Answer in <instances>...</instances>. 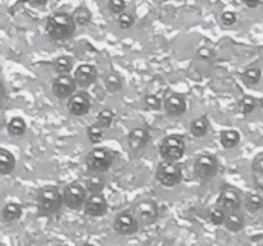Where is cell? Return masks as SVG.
<instances>
[{
    "instance_id": "cell-1",
    "label": "cell",
    "mask_w": 263,
    "mask_h": 246,
    "mask_svg": "<svg viewBox=\"0 0 263 246\" xmlns=\"http://www.w3.org/2000/svg\"><path fill=\"white\" fill-rule=\"evenodd\" d=\"M77 25L72 14L66 12L53 13L48 17L45 23V31L49 38L57 43L69 40L76 32Z\"/></svg>"
},
{
    "instance_id": "cell-2",
    "label": "cell",
    "mask_w": 263,
    "mask_h": 246,
    "mask_svg": "<svg viewBox=\"0 0 263 246\" xmlns=\"http://www.w3.org/2000/svg\"><path fill=\"white\" fill-rule=\"evenodd\" d=\"M63 196L61 190L53 184H48L39 190L36 195V209L40 217H51L62 209Z\"/></svg>"
},
{
    "instance_id": "cell-3",
    "label": "cell",
    "mask_w": 263,
    "mask_h": 246,
    "mask_svg": "<svg viewBox=\"0 0 263 246\" xmlns=\"http://www.w3.org/2000/svg\"><path fill=\"white\" fill-rule=\"evenodd\" d=\"M186 151V140L181 133L167 135L159 144V155L162 160L179 161Z\"/></svg>"
},
{
    "instance_id": "cell-4",
    "label": "cell",
    "mask_w": 263,
    "mask_h": 246,
    "mask_svg": "<svg viewBox=\"0 0 263 246\" xmlns=\"http://www.w3.org/2000/svg\"><path fill=\"white\" fill-rule=\"evenodd\" d=\"M115 163V154L108 148H98L91 149L87 153L85 164L90 173H105L109 171L110 167Z\"/></svg>"
},
{
    "instance_id": "cell-5",
    "label": "cell",
    "mask_w": 263,
    "mask_h": 246,
    "mask_svg": "<svg viewBox=\"0 0 263 246\" xmlns=\"http://www.w3.org/2000/svg\"><path fill=\"white\" fill-rule=\"evenodd\" d=\"M156 179L162 187L174 189L182 181V168L179 161L161 160L156 169Z\"/></svg>"
},
{
    "instance_id": "cell-6",
    "label": "cell",
    "mask_w": 263,
    "mask_h": 246,
    "mask_svg": "<svg viewBox=\"0 0 263 246\" xmlns=\"http://www.w3.org/2000/svg\"><path fill=\"white\" fill-rule=\"evenodd\" d=\"M130 212L138 220L139 225L148 227L157 222L159 217V207L157 201L152 199H141L134 202L130 208Z\"/></svg>"
},
{
    "instance_id": "cell-7",
    "label": "cell",
    "mask_w": 263,
    "mask_h": 246,
    "mask_svg": "<svg viewBox=\"0 0 263 246\" xmlns=\"http://www.w3.org/2000/svg\"><path fill=\"white\" fill-rule=\"evenodd\" d=\"M218 172V159L212 153H202L194 160V173L202 182L215 178Z\"/></svg>"
},
{
    "instance_id": "cell-8",
    "label": "cell",
    "mask_w": 263,
    "mask_h": 246,
    "mask_svg": "<svg viewBox=\"0 0 263 246\" xmlns=\"http://www.w3.org/2000/svg\"><path fill=\"white\" fill-rule=\"evenodd\" d=\"M62 196H63V205L67 209L80 210L84 208L89 192L86 191L84 184L79 183V182H71L64 186Z\"/></svg>"
},
{
    "instance_id": "cell-9",
    "label": "cell",
    "mask_w": 263,
    "mask_h": 246,
    "mask_svg": "<svg viewBox=\"0 0 263 246\" xmlns=\"http://www.w3.org/2000/svg\"><path fill=\"white\" fill-rule=\"evenodd\" d=\"M243 204V197H241L240 191L230 184H225L221 187L220 194H218L217 200H216V207L228 212L233 210H239Z\"/></svg>"
},
{
    "instance_id": "cell-10",
    "label": "cell",
    "mask_w": 263,
    "mask_h": 246,
    "mask_svg": "<svg viewBox=\"0 0 263 246\" xmlns=\"http://www.w3.org/2000/svg\"><path fill=\"white\" fill-rule=\"evenodd\" d=\"M76 79L71 73L57 74L55 78L51 82V91L54 96L59 100H68L77 90Z\"/></svg>"
},
{
    "instance_id": "cell-11",
    "label": "cell",
    "mask_w": 263,
    "mask_h": 246,
    "mask_svg": "<svg viewBox=\"0 0 263 246\" xmlns=\"http://www.w3.org/2000/svg\"><path fill=\"white\" fill-rule=\"evenodd\" d=\"M139 228H140V225H139L138 220L134 217L133 213L130 212V209L120 212L113 219V230L120 236L135 235Z\"/></svg>"
},
{
    "instance_id": "cell-12",
    "label": "cell",
    "mask_w": 263,
    "mask_h": 246,
    "mask_svg": "<svg viewBox=\"0 0 263 246\" xmlns=\"http://www.w3.org/2000/svg\"><path fill=\"white\" fill-rule=\"evenodd\" d=\"M67 109L73 117H84L91 109V97L85 90L74 92L67 101Z\"/></svg>"
},
{
    "instance_id": "cell-13",
    "label": "cell",
    "mask_w": 263,
    "mask_h": 246,
    "mask_svg": "<svg viewBox=\"0 0 263 246\" xmlns=\"http://www.w3.org/2000/svg\"><path fill=\"white\" fill-rule=\"evenodd\" d=\"M109 205H108V200L102 194H91L87 196L86 201H85L84 210L85 215L90 218H102L108 213Z\"/></svg>"
},
{
    "instance_id": "cell-14",
    "label": "cell",
    "mask_w": 263,
    "mask_h": 246,
    "mask_svg": "<svg viewBox=\"0 0 263 246\" xmlns=\"http://www.w3.org/2000/svg\"><path fill=\"white\" fill-rule=\"evenodd\" d=\"M164 112L168 117L179 118L186 112V99L182 94L179 92H171L163 101Z\"/></svg>"
},
{
    "instance_id": "cell-15",
    "label": "cell",
    "mask_w": 263,
    "mask_h": 246,
    "mask_svg": "<svg viewBox=\"0 0 263 246\" xmlns=\"http://www.w3.org/2000/svg\"><path fill=\"white\" fill-rule=\"evenodd\" d=\"M76 84L80 89L85 90L94 85L98 79V69L92 64H81L76 68L73 73Z\"/></svg>"
},
{
    "instance_id": "cell-16",
    "label": "cell",
    "mask_w": 263,
    "mask_h": 246,
    "mask_svg": "<svg viewBox=\"0 0 263 246\" xmlns=\"http://www.w3.org/2000/svg\"><path fill=\"white\" fill-rule=\"evenodd\" d=\"M151 141V132L145 127H135L128 132L127 145L131 153H139Z\"/></svg>"
},
{
    "instance_id": "cell-17",
    "label": "cell",
    "mask_w": 263,
    "mask_h": 246,
    "mask_svg": "<svg viewBox=\"0 0 263 246\" xmlns=\"http://www.w3.org/2000/svg\"><path fill=\"white\" fill-rule=\"evenodd\" d=\"M226 230L229 232L233 233H238L240 231L244 230L246 227V218H244L243 213L239 210H233V212H228L226 213V218H225V223H223Z\"/></svg>"
},
{
    "instance_id": "cell-18",
    "label": "cell",
    "mask_w": 263,
    "mask_h": 246,
    "mask_svg": "<svg viewBox=\"0 0 263 246\" xmlns=\"http://www.w3.org/2000/svg\"><path fill=\"white\" fill-rule=\"evenodd\" d=\"M23 214L22 205L18 204L15 201H9L3 207L2 212H0V217H2L3 222L5 223H14L21 219Z\"/></svg>"
},
{
    "instance_id": "cell-19",
    "label": "cell",
    "mask_w": 263,
    "mask_h": 246,
    "mask_svg": "<svg viewBox=\"0 0 263 246\" xmlns=\"http://www.w3.org/2000/svg\"><path fill=\"white\" fill-rule=\"evenodd\" d=\"M105 90L110 94H117L123 87V78L117 71H108L103 77Z\"/></svg>"
},
{
    "instance_id": "cell-20",
    "label": "cell",
    "mask_w": 263,
    "mask_h": 246,
    "mask_svg": "<svg viewBox=\"0 0 263 246\" xmlns=\"http://www.w3.org/2000/svg\"><path fill=\"white\" fill-rule=\"evenodd\" d=\"M251 172L254 187L259 191H263V151L254 156L253 161H252Z\"/></svg>"
},
{
    "instance_id": "cell-21",
    "label": "cell",
    "mask_w": 263,
    "mask_h": 246,
    "mask_svg": "<svg viewBox=\"0 0 263 246\" xmlns=\"http://www.w3.org/2000/svg\"><path fill=\"white\" fill-rule=\"evenodd\" d=\"M84 186L89 195L91 194H102L105 187V179L103 177V173H91L89 177H86L84 182Z\"/></svg>"
},
{
    "instance_id": "cell-22",
    "label": "cell",
    "mask_w": 263,
    "mask_h": 246,
    "mask_svg": "<svg viewBox=\"0 0 263 246\" xmlns=\"http://www.w3.org/2000/svg\"><path fill=\"white\" fill-rule=\"evenodd\" d=\"M190 135L195 138H202L207 136L208 131H210V120H208L207 115H202L195 119L192 120L190 123Z\"/></svg>"
},
{
    "instance_id": "cell-23",
    "label": "cell",
    "mask_w": 263,
    "mask_h": 246,
    "mask_svg": "<svg viewBox=\"0 0 263 246\" xmlns=\"http://www.w3.org/2000/svg\"><path fill=\"white\" fill-rule=\"evenodd\" d=\"M241 136L236 130H223L220 133V144L225 150L235 149L240 144Z\"/></svg>"
},
{
    "instance_id": "cell-24",
    "label": "cell",
    "mask_w": 263,
    "mask_h": 246,
    "mask_svg": "<svg viewBox=\"0 0 263 246\" xmlns=\"http://www.w3.org/2000/svg\"><path fill=\"white\" fill-rule=\"evenodd\" d=\"M15 158L9 150L0 148V176H8L15 169Z\"/></svg>"
},
{
    "instance_id": "cell-25",
    "label": "cell",
    "mask_w": 263,
    "mask_h": 246,
    "mask_svg": "<svg viewBox=\"0 0 263 246\" xmlns=\"http://www.w3.org/2000/svg\"><path fill=\"white\" fill-rule=\"evenodd\" d=\"M244 207L251 214L261 212L263 209V196L258 192H248L244 197Z\"/></svg>"
},
{
    "instance_id": "cell-26",
    "label": "cell",
    "mask_w": 263,
    "mask_h": 246,
    "mask_svg": "<svg viewBox=\"0 0 263 246\" xmlns=\"http://www.w3.org/2000/svg\"><path fill=\"white\" fill-rule=\"evenodd\" d=\"M27 131V123L22 117H13L10 118L7 125V132L12 137H21Z\"/></svg>"
},
{
    "instance_id": "cell-27",
    "label": "cell",
    "mask_w": 263,
    "mask_h": 246,
    "mask_svg": "<svg viewBox=\"0 0 263 246\" xmlns=\"http://www.w3.org/2000/svg\"><path fill=\"white\" fill-rule=\"evenodd\" d=\"M74 61L71 56L68 55H61L57 56L53 61L54 71L57 74H68L71 73L72 69H73Z\"/></svg>"
},
{
    "instance_id": "cell-28",
    "label": "cell",
    "mask_w": 263,
    "mask_h": 246,
    "mask_svg": "<svg viewBox=\"0 0 263 246\" xmlns=\"http://www.w3.org/2000/svg\"><path fill=\"white\" fill-rule=\"evenodd\" d=\"M262 78V71L258 67H248L246 71L241 74V79H243L244 85L248 87H253L259 84Z\"/></svg>"
},
{
    "instance_id": "cell-29",
    "label": "cell",
    "mask_w": 263,
    "mask_h": 246,
    "mask_svg": "<svg viewBox=\"0 0 263 246\" xmlns=\"http://www.w3.org/2000/svg\"><path fill=\"white\" fill-rule=\"evenodd\" d=\"M72 17H73V20L76 22L77 26L84 27V26H87L91 22L92 14L89 8L85 7V5H81V7L74 9V12L72 13Z\"/></svg>"
},
{
    "instance_id": "cell-30",
    "label": "cell",
    "mask_w": 263,
    "mask_h": 246,
    "mask_svg": "<svg viewBox=\"0 0 263 246\" xmlns=\"http://www.w3.org/2000/svg\"><path fill=\"white\" fill-rule=\"evenodd\" d=\"M115 113H113L112 109H102L97 115V119H95V123L98 126L103 128V130H107L115 122Z\"/></svg>"
},
{
    "instance_id": "cell-31",
    "label": "cell",
    "mask_w": 263,
    "mask_h": 246,
    "mask_svg": "<svg viewBox=\"0 0 263 246\" xmlns=\"http://www.w3.org/2000/svg\"><path fill=\"white\" fill-rule=\"evenodd\" d=\"M257 107H258V100L251 95H246L239 100V109L244 115H249L251 113H253Z\"/></svg>"
},
{
    "instance_id": "cell-32",
    "label": "cell",
    "mask_w": 263,
    "mask_h": 246,
    "mask_svg": "<svg viewBox=\"0 0 263 246\" xmlns=\"http://www.w3.org/2000/svg\"><path fill=\"white\" fill-rule=\"evenodd\" d=\"M86 135L90 142L99 144L102 142L103 137H104V130L100 126H98L97 123H92L86 128Z\"/></svg>"
},
{
    "instance_id": "cell-33",
    "label": "cell",
    "mask_w": 263,
    "mask_h": 246,
    "mask_svg": "<svg viewBox=\"0 0 263 246\" xmlns=\"http://www.w3.org/2000/svg\"><path fill=\"white\" fill-rule=\"evenodd\" d=\"M225 218H226V212L223 209H221V208L216 207L213 209H211L210 214H208V219H210L211 224L213 225H223V223H225Z\"/></svg>"
},
{
    "instance_id": "cell-34",
    "label": "cell",
    "mask_w": 263,
    "mask_h": 246,
    "mask_svg": "<svg viewBox=\"0 0 263 246\" xmlns=\"http://www.w3.org/2000/svg\"><path fill=\"white\" fill-rule=\"evenodd\" d=\"M144 105L148 110H161L163 107V101L156 94H146L144 96Z\"/></svg>"
},
{
    "instance_id": "cell-35",
    "label": "cell",
    "mask_w": 263,
    "mask_h": 246,
    "mask_svg": "<svg viewBox=\"0 0 263 246\" xmlns=\"http://www.w3.org/2000/svg\"><path fill=\"white\" fill-rule=\"evenodd\" d=\"M116 20H117V25L121 30H128V28L133 27L134 23H135V18H134V15H131L130 13L127 12H123L121 13V14H118L117 19Z\"/></svg>"
},
{
    "instance_id": "cell-36",
    "label": "cell",
    "mask_w": 263,
    "mask_h": 246,
    "mask_svg": "<svg viewBox=\"0 0 263 246\" xmlns=\"http://www.w3.org/2000/svg\"><path fill=\"white\" fill-rule=\"evenodd\" d=\"M127 8V3L126 0H109L108 2V9H109L110 13L118 15L121 13H123Z\"/></svg>"
},
{
    "instance_id": "cell-37",
    "label": "cell",
    "mask_w": 263,
    "mask_h": 246,
    "mask_svg": "<svg viewBox=\"0 0 263 246\" xmlns=\"http://www.w3.org/2000/svg\"><path fill=\"white\" fill-rule=\"evenodd\" d=\"M236 20H238V17H236L235 13L231 12V10H226V12H223L220 17V22L223 27H233L236 23Z\"/></svg>"
},
{
    "instance_id": "cell-38",
    "label": "cell",
    "mask_w": 263,
    "mask_h": 246,
    "mask_svg": "<svg viewBox=\"0 0 263 246\" xmlns=\"http://www.w3.org/2000/svg\"><path fill=\"white\" fill-rule=\"evenodd\" d=\"M197 56H199L200 59H210L212 56V50L210 48L203 46V48H199L197 50Z\"/></svg>"
},
{
    "instance_id": "cell-39",
    "label": "cell",
    "mask_w": 263,
    "mask_h": 246,
    "mask_svg": "<svg viewBox=\"0 0 263 246\" xmlns=\"http://www.w3.org/2000/svg\"><path fill=\"white\" fill-rule=\"evenodd\" d=\"M5 97H7V90H5V86L4 84H3V81L0 79V107L4 104Z\"/></svg>"
},
{
    "instance_id": "cell-40",
    "label": "cell",
    "mask_w": 263,
    "mask_h": 246,
    "mask_svg": "<svg viewBox=\"0 0 263 246\" xmlns=\"http://www.w3.org/2000/svg\"><path fill=\"white\" fill-rule=\"evenodd\" d=\"M259 2H261V0H243L244 5H246L247 8H249V9H254V8L258 7Z\"/></svg>"
},
{
    "instance_id": "cell-41",
    "label": "cell",
    "mask_w": 263,
    "mask_h": 246,
    "mask_svg": "<svg viewBox=\"0 0 263 246\" xmlns=\"http://www.w3.org/2000/svg\"><path fill=\"white\" fill-rule=\"evenodd\" d=\"M46 3H48V0H31L30 4L32 5V7L40 8V7H44V5H46Z\"/></svg>"
},
{
    "instance_id": "cell-42",
    "label": "cell",
    "mask_w": 263,
    "mask_h": 246,
    "mask_svg": "<svg viewBox=\"0 0 263 246\" xmlns=\"http://www.w3.org/2000/svg\"><path fill=\"white\" fill-rule=\"evenodd\" d=\"M81 246H94V245H92V243H90V242H85V243H82Z\"/></svg>"
},
{
    "instance_id": "cell-43",
    "label": "cell",
    "mask_w": 263,
    "mask_h": 246,
    "mask_svg": "<svg viewBox=\"0 0 263 246\" xmlns=\"http://www.w3.org/2000/svg\"><path fill=\"white\" fill-rule=\"evenodd\" d=\"M18 2H20V3H30L31 0H18Z\"/></svg>"
},
{
    "instance_id": "cell-44",
    "label": "cell",
    "mask_w": 263,
    "mask_h": 246,
    "mask_svg": "<svg viewBox=\"0 0 263 246\" xmlns=\"http://www.w3.org/2000/svg\"><path fill=\"white\" fill-rule=\"evenodd\" d=\"M54 246H68V245H66V243H57V245Z\"/></svg>"
},
{
    "instance_id": "cell-45",
    "label": "cell",
    "mask_w": 263,
    "mask_h": 246,
    "mask_svg": "<svg viewBox=\"0 0 263 246\" xmlns=\"http://www.w3.org/2000/svg\"><path fill=\"white\" fill-rule=\"evenodd\" d=\"M262 246H263V245H262Z\"/></svg>"
}]
</instances>
